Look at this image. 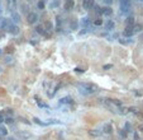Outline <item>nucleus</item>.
<instances>
[{
	"mask_svg": "<svg viewBox=\"0 0 143 140\" xmlns=\"http://www.w3.org/2000/svg\"><path fill=\"white\" fill-rule=\"evenodd\" d=\"M77 88L80 90V93H82V94H91V93L96 92V85L91 84V83H79Z\"/></svg>",
	"mask_w": 143,
	"mask_h": 140,
	"instance_id": "1",
	"label": "nucleus"
},
{
	"mask_svg": "<svg viewBox=\"0 0 143 140\" xmlns=\"http://www.w3.org/2000/svg\"><path fill=\"white\" fill-rule=\"evenodd\" d=\"M131 8H132L131 0H120V10H122V13H124V14L129 13Z\"/></svg>",
	"mask_w": 143,
	"mask_h": 140,
	"instance_id": "2",
	"label": "nucleus"
},
{
	"mask_svg": "<svg viewBox=\"0 0 143 140\" xmlns=\"http://www.w3.org/2000/svg\"><path fill=\"white\" fill-rule=\"evenodd\" d=\"M27 20H28L29 24L37 23V20H38V14L34 13V11H30V13H28V15H27Z\"/></svg>",
	"mask_w": 143,
	"mask_h": 140,
	"instance_id": "3",
	"label": "nucleus"
},
{
	"mask_svg": "<svg viewBox=\"0 0 143 140\" xmlns=\"http://www.w3.org/2000/svg\"><path fill=\"white\" fill-rule=\"evenodd\" d=\"M6 30H8V32L11 33V34H18V33H19V28H18V26H15V24H13V23H9V24H8Z\"/></svg>",
	"mask_w": 143,
	"mask_h": 140,
	"instance_id": "4",
	"label": "nucleus"
},
{
	"mask_svg": "<svg viewBox=\"0 0 143 140\" xmlns=\"http://www.w3.org/2000/svg\"><path fill=\"white\" fill-rule=\"evenodd\" d=\"M82 7L86 10L91 9L94 7V0H82Z\"/></svg>",
	"mask_w": 143,
	"mask_h": 140,
	"instance_id": "5",
	"label": "nucleus"
},
{
	"mask_svg": "<svg viewBox=\"0 0 143 140\" xmlns=\"http://www.w3.org/2000/svg\"><path fill=\"white\" fill-rule=\"evenodd\" d=\"M134 31H133V26H127V28L124 30L123 34L125 37H131V36H133Z\"/></svg>",
	"mask_w": 143,
	"mask_h": 140,
	"instance_id": "6",
	"label": "nucleus"
},
{
	"mask_svg": "<svg viewBox=\"0 0 143 140\" xmlns=\"http://www.w3.org/2000/svg\"><path fill=\"white\" fill-rule=\"evenodd\" d=\"M103 132H105V134H112L113 132V125L112 124H104L103 125Z\"/></svg>",
	"mask_w": 143,
	"mask_h": 140,
	"instance_id": "7",
	"label": "nucleus"
},
{
	"mask_svg": "<svg viewBox=\"0 0 143 140\" xmlns=\"http://www.w3.org/2000/svg\"><path fill=\"white\" fill-rule=\"evenodd\" d=\"M17 135H18V138L22 139V140H27V139L30 138V134H29L28 131H19Z\"/></svg>",
	"mask_w": 143,
	"mask_h": 140,
	"instance_id": "8",
	"label": "nucleus"
},
{
	"mask_svg": "<svg viewBox=\"0 0 143 140\" xmlns=\"http://www.w3.org/2000/svg\"><path fill=\"white\" fill-rule=\"evenodd\" d=\"M74 0H65V3H63V8L66 10H71L74 8Z\"/></svg>",
	"mask_w": 143,
	"mask_h": 140,
	"instance_id": "9",
	"label": "nucleus"
},
{
	"mask_svg": "<svg viewBox=\"0 0 143 140\" xmlns=\"http://www.w3.org/2000/svg\"><path fill=\"white\" fill-rule=\"evenodd\" d=\"M101 14L105 15V17H110V15L113 14V9H112V8H109V7L103 8V9H101Z\"/></svg>",
	"mask_w": 143,
	"mask_h": 140,
	"instance_id": "10",
	"label": "nucleus"
},
{
	"mask_svg": "<svg viewBox=\"0 0 143 140\" xmlns=\"http://www.w3.org/2000/svg\"><path fill=\"white\" fill-rule=\"evenodd\" d=\"M6 4H8V8L10 9V11H14L15 5H17V0H6Z\"/></svg>",
	"mask_w": 143,
	"mask_h": 140,
	"instance_id": "11",
	"label": "nucleus"
},
{
	"mask_svg": "<svg viewBox=\"0 0 143 140\" xmlns=\"http://www.w3.org/2000/svg\"><path fill=\"white\" fill-rule=\"evenodd\" d=\"M36 31H37V33H39V34H43V36L47 34V31L44 28V26H38V27L36 28Z\"/></svg>",
	"mask_w": 143,
	"mask_h": 140,
	"instance_id": "12",
	"label": "nucleus"
},
{
	"mask_svg": "<svg viewBox=\"0 0 143 140\" xmlns=\"http://www.w3.org/2000/svg\"><path fill=\"white\" fill-rule=\"evenodd\" d=\"M11 20L13 22H15V23H18L20 20V17L18 13H15V11H11Z\"/></svg>",
	"mask_w": 143,
	"mask_h": 140,
	"instance_id": "13",
	"label": "nucleus"
},
{
	"mask_svg": "<svg viewBox=\"0 0 143 140\" xmlns=\"http://www.w3.org/2000/svg\"><path fill=\"white\" fill-rule=\"evenodd\" d=\"M5 135H8V130H6L5 126H3L0 124V136H5Z\"/></svg>",
	"mask_w": 143,
	"mask_h": 140,
	"instance_id": "14",
	"label": "nucleus"
},
{
	"mask_svg": "<svg viewBox=\"0 0 143 140\" xmlns=\"http://www.w3.org/2000/svg\"><path fill=\"white\" fill-rule=\"evenodd\" d=\"M125 24L127 26H134V17H128L125 20Z\"/></svg>",
	"mask_w": 143,
	"mask_h": 140,
	"instance_id": "15",
	"label": "nucleus"
},
{
	"mask_svg": "<svg viewBox=\"0 0 143 140\" xmlns=\"http://www.w3.org/2000/svg\"><path fill=\"white\" fill-rule=\"evenodd\" d=\"M113 28H114V22L109 20V22L106 23V30H108V31H112Z\"/></svg>",
	"mask_w": 143,
	"mask_h": 140,
	"instance_id": "16",
	"label": "nucleus"
},
{
	"mask_svg": "<svg viewBox=\"0 0 143 140\" xmlns=\"http://www.w3.org/2000/svg\"><path fill=\"white\" fill-rule=\"evenodd\" d=\"M81 23H82V26H84L85 28H89V26H90V20L87 19V18H84Z\"/></svg>",
	"mask_w": 143,
	"mask_h": 140,
	"instance_id": "17",
	"label": "nucleus"
},
{
	"mask_svg": "<svg viewBox=\"0 0 143 140\" xmlns=\"http://www.w3.org/2000/svg\"><path fill=\"white\" fill-rule=\"evenodd\" d=\"M71 97H65V98H62V100L60 101L61 103H71Z\"/></svg>",
	"mask_w": 143,
	"mask_h": 140,
	"instance_id": "18",
	"label": "nucleus"
},
{
	"mask_svg": "<svg viewBox=\"0 0 143 140\" xmlns=\"http://www.w3.org/2000/svg\"><path fill=\"white\" fill-rule=\"evenodd\" d=\"M37 5H38V9H41V10L44 9V0H39Z\"/></svg>",
	"mask_w": 143,
	"mask_h": 140,
	"instance_id": "19",
	"label": "nucleus"
},
{
	"mask_svg": "<svg viewBox=\"0 0 143 140\" xmlns=\"http://www.w3.org/2000/svg\"><path fill=\"white\" fill-rule=\"evenodd\" d=\"M44 28H46V30H48V31H51V30H52V23L47 20V22L44 23Z\"/></svg>",
	"mask_w": 143,
	"mask_h": 140,
	"instance_id": "20",
	"label": "nucleus"
},
{
	"mask_svg": "<svg viewBox=\"0 0 143 140\" xmlns=\"http://www.w3.org/2000/svg\"><path fill=\"white\" fill-rule=\"evenodd\" d=\"M141 30H142V26H141V24H135V26H133L134 33H135V32H139Z\"/></svg>",
	"mask_w": 143,
	"mask_h": 140,
	"instance_id": "21",
	"label": "nucleus"
},
{
	"mask_svg": "<svg viewBox=\"0 0 143 140\" xmlns=\"http://www.w3.org/2000/svg\"><path fill=\"white\" fill-rule=\"evenodd\" d=\"M33 121H34L36 124H38V125H43V126H46V125H47L46 122H42V121L39 120V119H37V117H34V119H33Z\"/></svg>",
	"mask_w": 143,
	"mask_h": 140,
	"instance_id": "22",
	"label": "nucleus"
},
{
	"mask_svg": "<svg viewBox=\"0 0 143 140\" xmlns=\"http://www.w3.org/2000/svg\"><path fill=\"white\" fill-rule=\"evenodd\" d=\"M89 134H90V135H91V136H99V135H100V132H98V131L96 130H91L90 131V132H89Z\"/></svg>",
	"mask_w": 143,
	"mask_h": 140,
	"instance_id": "23",
	"label": "nucleus"
},
{
	"mask_svg": "<svg viewBox=\"0 0 143 140\" xmlns=\"http://www.w3.org/2000/svg\"><path fill=\"white\" fill-rule=\"evenodd\" d=\"M94 24H95V26H101V24H103V20H101V19H96L95 22H94Z\"/></svg>",
	"mask_w": 143,
	"mask_h": 140,
	"instance_id": "24",
	"label": "nucleus"
},
{
	"mask_svg": "<svg viewBox=\"0 0 143 140\" xmlns=\"http://www.w3.org/2000/svg\"><path fill=\"white\" fill-rule=\"evenodd\" d=\"M125 131H131V124L129 122L125 124Z\"/></svg>",
	"mask_w": 143,
	"mask_h": 140,
	"instance_id": "25",
	"label": "nucleus"
},
{
	"mask_svg": "<svg viewBox=\"0 0 143 140\" xmlns=\"http://www.w3.org/2000/svg\"><path fill=\"white\" fill-rule=\"evenodd\" d=\"M76 27H77V23H76V22H75V20H74V22L71 23V28H74V30H75Z\"/></svg>",
	"mask_w": 143,
	"mask_h": 140,
	"instance_id": "26",
	"label": "nucleus"
},
{
	"mask_svg": "<svg viewBox=\"0 0 143 140\" xmlns=\"http://www.w3.org/2000/svg\"><path fill=\"white\" fill-rule=\"evenodd\" d=\"M6 122H8V124H13V122H14V120H13V119H11V117H8V119H6Z\"/></svg>",
	"mask_w": 143,
	"mask_h": 140,
	"instance_id": "27",
	"label": "nucleus"
},
{
	"mask_svg": "<svg viewBox=\"0 0 143 140\" xmlns=\"http://www.w3.org/2000/svg\"><path fill=\"white\" fill-rule=\"evenodd\" d=\"M113 68V65H104V69L108 70V69H112Z\"/></svg>",
	"mask_w": 143,
	"mask_h": 140,
	"instance_id": "28",
	"label": "nucleus"
},
{
	"mask_svg": "<svg viewBox=\"0 0 143 140\" xmlns=\"http://www.w3.org/2000/svg\"><path fill=\"white\" fill-rule=\"evenodd\" d=\"M120 135H122L123 138H125V136H127V132H125V130H122V132H120Z\"/></svg>",
	"mask_w": 143,
	"mask_h": 140,
	"instance_id": "29",
	"label": "nucleus"
},
{
	"mask_svg": "<svg viewBox=\"0 0 143 140\" xmlns=\"http://www.w3.org/2000/svg\"><path fill=\"white\" fill-rule=\"evenodd\" d=\"M4 121H5V119H4V116H3V115L0 113V124H1V122H4Z\"/></svg>",
	"mask_w": 143,
	"mask_h": 140,
	"instance_id": "30",
	"label": "nucleus"
},
{
	"mask_svg": "<svg viewBox=\"0 0 143 140\" xmlns=\"http://www.w3.org/2000/svg\"><path fill=\"white\" fill-rule=\"evenodd\" d=\"M39 107H47V104H44V103H38Z\"/></svg>",
	"mask_w": 143,
	"mask_h": 140,
	"instance_id": "31",
	"label": "nucleus"
},
{
	"mask_svg": "<svg viewBox=\"0 0 143 140\" xmlns=\"http://www.w3.org/2000/svg\"><path fill=\"white\" fill-rule=\"evenodd\" d=\"M105 4H110V3H113V0H104Z\"/></svg>",
	"mask_w": 143,
	"mask_h": 140,
	"instance_id": "32",
	"label": "nucleus"
},
{
	"mask_svg": "<svg viewBox=\"0 0 143 140\" xmlns=\"http://www.w3.org/2000/svg\"><path fill=\"white\" fill-rule=\"evenodd\" d=\"M76 71H77V73H84V70H81V69H79V68H77V69H76Z\"/></svg>",
	"mask_w": 143,
	"mask_h": 140,
	"instance_id": "33",
	"label": "nucleus"
},
{
	"mask_svg": "<svg viewBox=\"0 0 143 140\" xmlns=\"http://www.w3.org/2000/svg\"><path fill=\"white\" fill-rule=\"evenodd\" d=\"M8 140H15L14 138H8Z\"/></svg>",
	"mask_w": 143,
	"mask_h": 140,
	"instance_id": "34",
	"label": "nucleus"
},
{
	"mask_svg": "<svg viewBox=\"0 0 143 140\" xmlns=\"http://www.w3.org/2000/svg\"><path fill=\"white\" fill-rule=\"evenodd\" d=\"M0 14H1V5H0Z\"/></svg>",
	"mask_w": 143,
	"mask_h": 140,
	"instance_id": "35",
	"label": "nucleus"
},
{
	"mask_svg": "<svg viewBox=\"0 0 143 140\" xmlns=\"http://www.w3.org/2000/svg\"><path fill=\"white\" fill-rule=\"evenodd\" d=\"M0 54H1V50H0Z\"/></svg>",
	"mask_w": 143,
	"mask_h": 140,
	"instance_id": "36",
	"label": "nucleus"
},
{
	"mask_svg": "<svg viewBox=\"0 0 143 140\" xmlns=\"http://www.w3.org/2000/svg\"><path fill=\"white\" fill-rule=\"evenodd\" d=\"M139 1H143V0H139Z\"/></svg>",
	"mask_w": 143,
	"mask_h": 140,
	"instance_id": "37",
	"label": "nucleus"
}]
</instances>
